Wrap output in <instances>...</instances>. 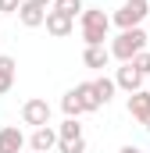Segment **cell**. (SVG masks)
Here are the masks:
<instances>
[{"mask_svg":"<svg viewBox=\"0 0 150 153\" xmlns=\"http://www.w3.org/2000/svg\"><path fill=\"white\" fill-rule=\"evenodd\" d=\"M111 25L114 22H111V14H104V7H86V11H82V22H79L86 46H104Z\"/></svg>","mask_w":150,"mask_h":153,"instance_id":"cell-1","label":"cell"},{"mask_svg":"<svg viewBox=\"0 0 150 153\" xmlns=\"http://www.w3.org/2000/svg\"><path fill=\"white\" fill-rule=\"evenodd\" d=\"M147 50V32H143V25L140 29H125V32H118L111 39V57L118 64H129L132 57H140Z\"/></svg>","mask_w":150,"mask_h":153,"instance_id":"cell-2","label":"cell"},{"mask_svg":"<svg viewBox=\"0 0 150 153\" xmlns=\"http://www.w3.org/2000/svg\"><path fill=\"white\" fill-rule=\"evenodd\" d=\"M147 11H150L147 4H122V7L111 14V22L122 29V32H125V29H140L143 18H147Z\"/></svg>","mask_w":150,"mask_h":153,"instance_id":"cell-3","label":"cell"},{"mask_svg":"<svg viewBox=\"0 0 150 153\" xmlns=\"http://www.w3.org/2000/svg\"><path fill=\"white\" fill-rule=\"evenodd\" d=\"M22 121L32 125V128H46V125H50V103L39 100V96L25 100V103H22Z\"/></svg>","mask_w":150,"mask_h":153,"instance_id":"cell-4","label":"cell"},{"mask_svg":"<svg viewBox=\"0 0 150 153\" xmlns=\"http://www.w3.org/2000/svg\"><path fill=\"white\" fill-rule=\"evenodd\" d=\"M114 82H118V89H125V93L132 96V93H140V89H143L147 75H143V71H140V68L129 61V64H122V68L114 71Z\"/></svg>","mask_w":150,"mask_h":153,"instance_id":"cell-5","label":"cell"},{"mask_svg":"<svg viewBox=\"0 0 150 153\" xmlns=\"http://www.w3.org/2000/svg\"><path fill=\"white\" fill-rule=\"evenodd\" d=\"M25 146H29V139H25V132L18 125L0 128V153H25Z\"/></svg>","mask_w":150,"mask_h":153,"instance_id":"cell-6","label":"cell"},{"mask_svg":"<svg viewBox=\"0 0 150 153\" xmlns=\"http://www.w3.org/2000/svg\"><path fill=\"white\" fill-rule=\"evenodd\" d=\"M57 143H61V135H57V128H32V135H29V150H36V153H50V150H57Z\"/></svg>","mask_w":150,"mask_h":153,"instance_id":"cell-7","label":"cell"},{"mask_svg":"<svg viewBox=\"0 0 150 153\" xmlns=\"http://www.w3.org/2000/svg\"><path fill=\"white\" fill-rule=\"evenodd\" d=\"M129 117L140 121L143 128L150 125V89H140V93L129 96Z\"/></svg>","mask_w":150,"mask_h":153,"instance_id":"cell-8","label":"cell"},{"mask_svg":"<svg viewBox=\"0 0 150 153\" xmlns=\"http://www.w3.org/2000/svg\"><path fill=\"white\" fill-rule=\"evenodd\" d=\"M46 32L50 36H57V39H64V36H72L75 32V18H68V14H61V11H46Z\"/></svg>","mask_w":150,"mask_h":153,"instance_id":"cell-9","label":"cell"},{"mask_svg":"<svg viewBox=\"0 0 150 153\" xmlns=\"http://www.w3.org/2000/svg\"><path fill=\"white\" fill-rule=\"evenodd\" d=\"M82 64L93 68V71H104L111 64V46H86L82 50Z\"/></svg>","mask_w":150,"mask_h":153,"instance_id":"cell-10","label":"cell"},{"mask_svg":"<svg viewBox=\"0 0 150 153\" xmlns=\"http://www.w3.org/2000/svg\"><path fill=\"white\" fill-rule=\"evenodd\" d=\"M18 22L25 25V29H39V25H46V7H36V4H22V11H18Z\"/></svg>","mask_w":150,"mask_h":153,"instance_id":"cell-11","label":"cell"},{"mask_svg":"<svg viewBox=\"0 0 150 153\" xmlns=\"http://www.w3.org/2000/svg\"><path fill=\"white\" fill-rule=\"evenodd\" d=\"M75 96H79V103H82V111L86 114H93V111H100L104 103H100V96H97V89H93V82H79L75 85Z\"/></svg>","mask_w":150,"mask_h":153,"instance_id":"cell-12","label":"cell"},{"mask_svg":"<svg viewBox=\"0 0 150 153\" xmlns=\"http://www.w3.org/2000/svg\"><path fill=\"white\" fill-rule=\"evenodd\" d=\"M14 71H18L14 57H11V53H0V96L14 89Z\"/></svg>","mask_w":150,"mask_h":153,"instance_id":"cell-13","label":"cell"},{"mask_svg":"<svg viewBox=\"0 0 150 153\" xmlns=\"http://www.w3.org/2000/svg\"><path fill=\"white\" fill-rule=\"evenodd\" d=\"M93 89H97L100 103L107 107V103L114 100V89H118V82H114V78H107V75H100V78H93Z\"/></svg>","mask_w":150,"mask_h":153,"instance_id":"cell-14","label":"cell"},{"mask_svg":"<svg viewBox=\"0 0 150 153\" xmlns=\"http://www.w3.org/2000/svg\"><path fill=\"white\" fill-rule=\"evenodd\" d=\"M57 135H61V139H86V135H82L79 117H64V121L57 125Z\"/></svg>","mask_w":150,"mask_h":153,"instance_id":"cell-15","label":"cell"},{"mask_svg":"<svg viewBox=\"0 0 150 153\" xmlns=\"http://www.w3.org/2000/svg\"><path fill=\"white\" fill-rule=\"evenodd\" d=\"M61 111H64V117H79V114H86V111H82V103H79V96H75V89H68V93L61 96Z\"/></svg>","mask_w":150,"mask_h":153,"instance_id":"cell-16","label":"cell"},{"mask_svg":"<svg viewBox=\"0 0 150 153\" xmlns=\"http://www.w3.org/2000/svg\"><path fill=\"white\" fill-rule=\"evenodd\" d=\"M54 11H61V14H68V18H82L86 4H82V0H54Z\"/></svg>","mask_w":150,"mask_h":153,"instance_id":"cell-17","label":"cell"},{"mask_svg":"<svg viewBox=\"0 0 150 153\" xmlns=\"http://www.w3.org/2000/svg\"><path fill=\"white\" fill-rule=\"evenodd\" d=\"M57 153H86V139H61Z\"/></svg>","mask_w":150,"mask_h":153,"instance_id":"cell-18","label":"cell"},{"mask_svg":"<svg viewBox=\"0 0 150 153\" xmlns=\"http://www.w3.org/2000/svg\"><path fill=\"white\" fill-rule=\"evenodd\" d=\"M25 0H0V14H18Z\"/></svg>","mask_w":150,"mask_h":153,"instance_id":"cell-19","label":"cell"},{"mask_svg":"<svg viewBox=\"0 0 150 153\" xmlns=\"http://www.w3.org/2000/svg\"><path fill=\"white\" fill-rule=\"evenodd\" d=\"M132 64H136V68H140L143 75H150V50H143L140 57H132Z\"/></svg>","mask_w":150,"mask_h":153,"instance_id":"cell-20","label":"cell"},{"mask_svg":"<svg viewBox=\"0 0 150 153\" xmlns=\"http://www.w3.org/2000/svg\"><path fill=\"white\" fill-rule=\"evenodd\" d=\"M29 4H36V7H46V11L54 7V0H29Z\"/></svg>","mask_w":150,"mask_h":153,"instance_id":"cell-21","label":"cell"},{"mask_svg":"<svg viewBox=\"0 0 150 153\" xmlns=\"http://www.w3.org/2000/svg\"><path fill=\"white\" fill-rule=\"evenodd\" d=\"M118 153H143V150H140V146H132V143H129V146H122V150H118Z\"/></svg>","mask_w":150,"mask_h":153,"instance_id":"cell-22","label":"cell"},{"mask_svg":"<svg viewBox=\"0 0 150 153\" xmlns=\"http://www.w3.org/2000/svg\"><path fill=\"white\" fill-rule=\"evenodd\" d=\"M125 4H147V0H125Z\"/></svg>","mask_w":150,"mask_h":153,"instance_id":"cell-23","label":"cell"},{"mask_svg":"<svg viewBox=\"0 0 150 153\" xmlns=\"http://www.w3.org/2000/svg\"><path fill=\"white\" fill-rule=\"evenodd\" d=\"M147 132H150V125H147Z\"/></svg>","mask_w":150,"mask_h":153,"instance_id":"cell-24","label":"cell"},{"mask_svg":"<svg viewBox=\"0 0 150 153\" xmlns=\"http://www.w3.org/2000/svg\"><path fill=\"white\" fill-rule=\"evenodd\" d=\"M29 153H36V150H29Z\"/></svg>","mask_w":150,"mask_h":153,"instance_id":"cell-25","label":"cell"}]
</instances>
